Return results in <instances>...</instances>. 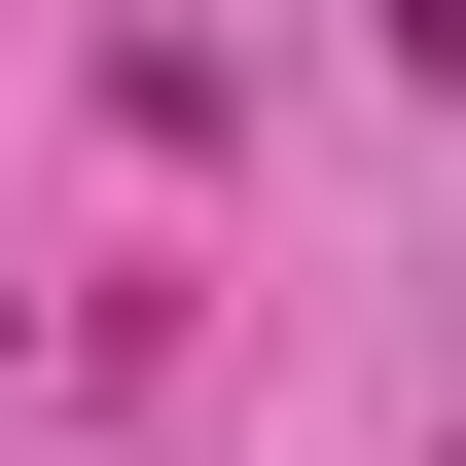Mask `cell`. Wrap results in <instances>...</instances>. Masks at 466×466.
I'll return each mask as SVG.
<instances>
[{
  "instance_id": "1",
  "label": "cell",
  "mask_w": 466,
  "mask_h": 466,
  "mask_svg": "<svg viewBox=\"0 0 466 466\" xmlns=\"http://www.w3.org/2000/svg\"><path fill=\"white\" fill-rule=\"evenodd\" d=\"M395 72H431V108H466V0H395Z\"/></svg>"
}]
</instances>
